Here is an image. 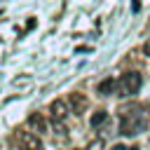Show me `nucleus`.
Masks as SVG:
<instances>
[{"label": "nucleus", "instance_id": "1", "mask_svg": "<svg viewBox=\"0 0 150 150\" xmlns=\"http://www.w3.org/2000/svg\"><path fill=\"white\" fill-rule=\"evenodd\" d=\"M148 127V120L138 105H127L120 110V134L124 136H136Z\"/></svg>", "mask_w": 150, "mask_h": 150}, {"label": "nucleus", "instance_id": "2", "mask_svg": "<svg viewBox=\"0 0 150 150\" xmlns=\"http://www.w3.org/2000/svg\"><path fill=\"white\" fill-rule=\"evenodd\" d=\"M117 84H120V89H122L124 96H134V94H138V89H141V84H143V77H141V73L129 70V73H124V75L120 77Z\"/></svg>", "mask_w": 150, "mask_h": 150}, {"label": "nucleus", "instance_id": "3", "mask_svg": "<svg viewBox=\"0 0 150 150\" xmlns=\"http://www.w3.org/2000/svg\"><path fill=\"white\" fill-rule=\"evenodd\" d=\"M66 115H68V105H66L63 98H56V101L49 103V117H52V122H54L59 129H63L61 124L66 122Z\"/></svg>", "mask_w": 150, "mask_h": 150}, {"label": "nucleus", "instance_id": "4", "mask_svg": "<svg viewBox=\"0 0 150 150\" xmlns=\"http://www.w3.org/2000/svg\"><path fill=\"white\" fill-rule=\"evenodd\" d=\"M19 145L23 150H42V141L33 131H21L19 134Z\"/></svg>", "mask_w": 150, "mask_h": 150}, {"label": "nucleus", "instance_id": "5", "mask_svg": "<svg viewBox=\"0 0 150 150\" xmlns=\"http://www.w3.org/2000/svg\"><path fill=\"white\" fill-rule=\"evenodd\" d=\"M68 105H70V110H73L75 115H82V112L87 110V96L80 94V91H73V94L68 96Z\"/></svg>", "mask_w": 150, "mask_h": 150}, {"label": "nucleus", "instance_id": "6", "mask_svg": "<svg viewBox=\"0 0 150 150\" xmlns=\"http://www.w3.org/2000/svg\"><path fill=\"white\" fill-rule=\"evenodd\" d=\"M28 129L30 131H38V134H45L47 131V120L42 112H30L28 115Z\"/></svg>", "mask_w": 150, "mask_h": 150}, {"label": "nucleus", "instance_id": "7", "mask_svg": "<svg viewBox=\"0 0 150 150\" xmlns=\"http://www.w3.org/2000/svg\"><path fill=\"white\" fill-rule=\"evenodd\" d=\"M115 87H117V80L108 77V80L98 82V94H101V96H110V94H115Z\"/></svg>", "mask_w": 150, "mask_h": 150}, {"label": "nucleus", "instance_id": "8", "mask_svg": "<svg viewBox=\"0 0 150 150\" xmlns=\"http://www.w3.org/2000/svg\"><path fill=\"white\" fill-rule=\"evenodd\" d=\"M105 122H108V112H105V110H94L91 117H89V124H91V127H101V124H105Z\"/></svg>", "mask_w": 150, "mask_h": 150}, {"label": "nucleus", "instance_id": "9", "mask_svg": "<svg viewBox=\"0 0 150 150\" xmlns=\"http://www.w3.org/2000/svg\"><path fill=\"white\" fill-rule=\"evenodd\" d=\"M105 148V143H103V138H94L89 145H87V150H103Z\"/></svg>", "mask_w": 150, "mask_h": 150}, {"label": "nucleus", "instance_id": "10", "mask_svg": "<svg viewBox=\"0 0 150 150\" xmlns=\"http://www.w3.org/2000/svg\"><path fill=\"white\" fill-rule=\"evenodd\" d=\"M143 54L150 56V40H145V45H143Z\"/></svg>", "mask_w": 150, "mask_h": 150}, {"label": "nucleus", "instance_id": "11", "mask_svg": "<svg viewBox=\"0 0 150 150\" xmlns=\"http://www.w3.org/2000/svg\"><path fill=\"white\" fill-rule=\"evenodd\" d=\"M26 28H28V30H33V28H35V19H30V21L26 23Z\"/></svg>", "mask_w": 150, "mask_h": 150}, {"label": "nucleus", "instance_id": "12", "mask_svg": "<svg viewBox=\"0 0 150 150\" xmlns=\"http://www.w3.org/2000/svg\"><path fill=\"white\" fill-rule=\"evenodd\" d=\"M129 150H138V148H129Z\"/></svg>", "mask_w": 150, "mask_h": 150}]
</instances>
